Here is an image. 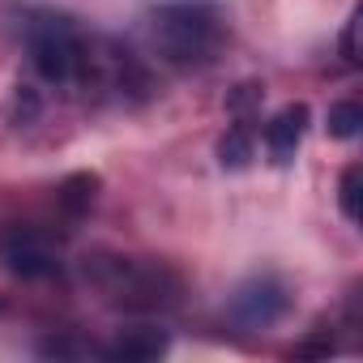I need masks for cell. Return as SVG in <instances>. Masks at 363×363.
<instances>
[{"label": "cell", "mask_w": 363, "mask_h": 363, "mask_svg": "<svg viewBox=\"0 0 363 363\" xmlns=\"http://www.w3.org/2000/svg\"><path fill=\"white\" fill-rule=\"evenodd\" d=\"M154 43L171 65H201L218 48V22L206 5L179 0L154 13Z\"/></svg>", "instance_id": "1"}, {"label": "cell", "mask_w": 363, "mask_h": 363, "mask_svg": "<svg viewBox=\"0 0 363 363\" xmlns=\"http://www.w3.org/2000/svg\"><path fill=\"white\" fill-rule=\"evenodd\" d=\"M26 43H30L35 69L48 82H56V86H69L86 69V43H82V35L65 18H39V22H30Z\"/></svg>", "instance_id": "2"}, {"label": "cell", "mask_w": 363, "mask_h": 363, "mask_svg": "<svg viewBox=\"0 0 363 363\" xmlns=\"http://www.w3.org/2000/svg\"><path fill=\"white\" fill-rule=\"evenodd\" d=\"M0 261L18 278H52L60 274V248L48 240V231L30 223H13L0 231Z\"/></svg>", "instance_id": "3"}, {"label": "cell", "mask_w": 363, "mask_h": 363, "mask_svg": "<svg viewBox=\"0 0 363 363\" xmlns=\"http://www.w3.org/2000/svg\"><path fill=\"white\" fill-rule=\"evenodd\" d=\"M282 312H286V291L274 278H257V282L240 286L235 299H231V316L244 329H269Z\"/></svg>", "instance_id": "4"}, {"label": "cell", "mask_w": 363, "mask_h": 363, "mask_svg": "<svg viewBox=\"0 0 363 363\" xmlns=\"http://www.w3.org/2000/svg\"><path fill=\"white\" fill-rule=\"evenodd\" d=\"M303 133H308V107L303 103H291L282 107L269 124H265V150L274 162H291L295 150L303 145Z\"/></svg>", "instance_id": "5"}, {"label": "cell", "mask_w": 363, "mask_h": 363, "mask_svg": "<svg viewBox=\"0 0 363 363\" xmlns=\"http://www.w3.org/2000/svg\"><path fill=\"white\" fill-rule=\"evenodd\" d=\"M162 350H167V337L158 329H128L107 346V354L124 359V363H145V359H158Z\"/></svg>", "instance_id": "6"}, {"label": "cell", "mask_w": 363, "mask_h": 363, "mask_svg": "<svg viewBox=\"0 0 363 363\" xmlns=\"http://www.w3.org/2000/svg\"><path fill=\"white\" fill-rule=\"evenodd\" d=\"M223 167H244L252 158V137H248V124H235L227 137H223Z\"/></svg>", "instance_id": "7"}, {"label": "cell", "mask_w": 363, "mask_h": 363, "mask_svg": "<svg viewBox=\"0 0 363 363\" xmlns=\"http://www.w3.org/2000/svg\"><path fill=\"white\" fill-rule=\"evenodd\" d=\"M359 124H363L359 103H337V107L329 111V133H333V137H342V141L359 137Z\"/></svg>", "instance_id": "8"}, {"label": "cell", "mask_w": 363, "mask_h": 363, "mask_svg": "<svg viewBox=\"0 0 363 363\" xmlns=\"http://www.w3.org/2000/svg\"><path fill=\"white\" fill-rule=\"evenodd\" d=\"M359 167H346L342 171V189H337V201H342V214L350 218V223H359Z\"/></svg>", "instance_id": "9"}, {"label": "cell", "mask_w": 363, "mask_h": 363, "mask_svg": "<svg viewBox=\"0 0 363 363\" xmlns=\"http://www.w3.org/2000/svg\"><path fill=\"white\" fill-rule=\"evenodd\" d=\"M354 35H359V13H354V18L346 22V35H342V52H346V60H350V65L359 60V48H354Z\"/></svg>", "instance_id": "10"}]
</instances>
